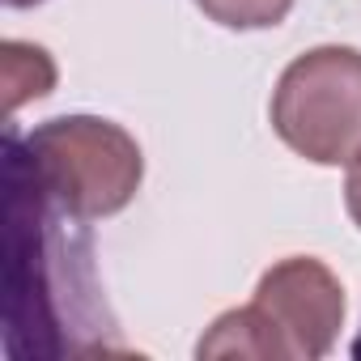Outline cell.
I'll return each mask as SVG.
<instances>
[{
  "instance_id": "cell-1",
  "label": "cell",
  "mask_w": 361,
  "mask_h": 361,
  "mask_svg": "<svg viewBox=\"0 0 361 361\" xmlns=\"http://www.w3.org/2000/svg\"><path fill=\"white\" fill-rule=\"evenodd\" d=\"M344 323V289L323 259L289 255L272 264L255 298L226 310L196 344L200 361L251 357V361H314L323 357Z\"/></svg>"
},
{
  "instance_id": "cell-2",
  "label": "cell",
  "mask_w": 361,
  "mask_h": 361,
  "mask_svg": "<svg viewBox=\"0 0 361 361\" xmlns=\"http://www.w3.org/2000/svg\"><path fill=\"white\" fill-rule=\"evenodd\" d=\"M35 188L77 221L115 217L132 204L145 178V157L132 132L94 115L47 119L26 132Z\"/></svg>"
},
{
  "instance_id": "cell-3",
  "label": "cell",
  "mask_w": 361,
  "mask_h": 361,
  "mask_svg": "<svg viewBox=\"0 0 361 361\" xmlns=\"http://www.w3.org/2000/svg\"><path fill=\"white\" fill-rule=\"evenodd\" d=\"M276 136L314 166H344L361 153V51L314 47L272 90Z\"/></svg>"
},
{
  "instance_id": "cell-4",
  "label": "cell",
  "mask_w": 361,
  "mask_h": 361,
  "mask_svg": "<svg viewBox=\"0 0 361 361\" xmlns=\"http://www.w3.org/2000/svg\"><path fill=\"white\" fill-rule=\"evenodd\" d=\"M56 85V64L43 47L5 43V111H18L30 98H43Z\"/></svg>"
},
{
  "instance_id": "cell-5",
  "label": "cell",
  "mask_w": 361,
  "mask_h": 361,
  "mask_svg": "<svg viewBox=\"0 0 361 361\" xmlns=\"http://www.w3.org/2000/svg\"><path fill=\"white\" fill-rule=\"evenodd\" d=\"M196 9L226 30H268L289 18L293 0H196Z\"/></svg>"
},
{
  "instance_id": "cell-6",
  "label": "cell",
  "mask_w": 361,
  "mask_h": 361,
  "mask_svg": "<svg viewBox=\"0 0 361 361\" xmlns=\"http://www.w3.org/2000/svg\"><path fill=\"white\" fill-rule=\"evenodd\" d=\"M344 204H348V217L357 221L361 230V153L348 161V183H344Z\"/></svg>"
},
{
  "instance_id": "cell-7",
  "label": "cell",
  "mask_w": 361,
  "mask_h": 361,
  "mask_svg": "<svg viewBox=\"0 0 361 361\" xmlns=\"http://www.w3.org/2000/svg\"><path fill=\"white\" fill-rule=\"evenodd\" d=\"M9 9H35V5H43V0H5Z\"/></svg>"
},
{
  "instance_id": "cell-8",
  "label": "cell",
  "mask_w": 361,
  "mask_h": 361,
  "mask_svg": "<svg viewBox=\"0 0 361 361\" xmlns=\"http://www.w3.org/2000/svg\"><path fill=\"white\" fill-rule=\"evenodd\" d=\"M353 357L361 361V331H357V340H353Z\"/></svg>"
}]
</instances>
